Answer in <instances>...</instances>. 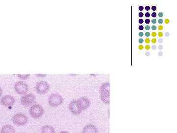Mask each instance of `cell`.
Returning <instances> with one entry per match:
<instances>
[{"mask_svg":"<svg viewBox=\"0 0 177 133\" xmlns=\"http://www.w3.org/2000/svg\"><path fill=\"white\" fill-rule=\"evenodd\" d=\"M29 114L33 118L38 119L44 115V110L41 105L39 104H35L30 108Z\"/></svg>","mask_w":177,"mask_h":133,"instance_id":"obj_1","label":"cell"},{"mask_svg":"<svg viewBox=\"0 0 177 133\" xmlns=\"http://www.w3.org/2000/svg\"><path fill=\"white\" fill-rule=\"evenodd\" d=\"M12 121L16 126H22L26 124L28 121V118L24 113H18L12 117Z\"/></svg>","mask_w":177,"mask_h":133,"instance_id":"obj_2","label":"cell"},{"mask_svg":"<svg viewBox=\"0 0 177 133\" xmlns=\"http://www.w3.org/2000/svg\"><path fill=\"white\" fill-rule=\"evenodd\" d=\"M63 101V98L59 94L53 93L48 97V102L51 107H58L62 104Z\"/></svg>","mask_w":177,"mask_h":133,"instance_id":"obj_3","label":"cell"},{"mask_svg":"<svg viewBox=\"0 0 177 133\" xmlns=\"http://www.w3.org/2000/svg\"><path fill=\"white\" fill-rule=\"evenodd\" d=\"M15 92L19 95H25L29 90V87L25 82L19 81L15 84Z\"/></svg>","mask_w":177,"mask_h":133,"instance_id":"obj_4","label":"cell"},{"mask_svg":"<svg viewBox=\"0 0 177 133\" xmlns=\"http://www.w3.org/2000/svg\"><path fill=\"white\" fill-rule=\"evenodd\" d=\"M50 85L45 81H41L36 86V90L39 95H44L49 90Z\"/></svg>","mask_w":177,"mask_h":133,"instance_id":"obj_5","label":"cell"},{"mask_svg":"<svg viewBox=\"0 0 177 133\" xmlns=\"http://www.w3.org/2000/svg\"><path fill=\"white\" fill-rule=\"evenodd\" d=\"M36 101V97L33 94H25L21 99V103L24 106H29L33 104Z\"/></svg>","mask_w":177,"mask_h":133,"instance_id":"obj_6","label":"cell"},{"mask_svg":"<svg viewBox=\"0 0 177 133\" xmlns=\"http://www.w3.org/2000/svg\"><path fill=\"white\" fill-rule=\"evenodd\" d=\"M15 99L11 95L4 96L1 99V104L5 107H11L15 104Z\"/></svg>","mask_w":177,"mask_h":133,"instance_id":"obj_7","label":"cell"},{"mask_svg":"<svg viewBox=\"0 0 177 133\" xmlns=\"http://www.w3.org/2000/svg\"><path fill=\"white\" fill-rule=\"evenodd\" d=\"M77 102L81 111L87 110L90 105V101L85 97H83L79 99L77 101Z\"/></svg>","mask_w":177,"mask_h":133,"instance_id":"obj_8","label":"cell"},{"mask_svg":"<svg viewBox=\"0 0 177 133\" xmlns=\"http://www.w3.org/2000/svg\"><path fill=\"white\" fill-rule=\"evenodd\" d=\"M69 108L70 111L74 115H78L81 113L82 111L77 104V101H71L69 105Z\"/></svg>","mask_w":177,"mask_h":133,"instance_id":"obj_9","label":"cell"},{"mask_svg":"<svg viewBox=\"0 0 177 133\" xmlns=\"http://www.w3.org/2000/svg\"><path fill=\"white\" fill-rule=\"evenodd\" d=\"M82 133H98V130L94 125L89 124L83 128Z\"/></svg>","mask_w":177,"mask_h":133,"instance_id":"obj_10","label":"cell"},{"mask_svg":"<svg viewBox=\"0 0 177 133\" xmlns=\"http://www.w3.org/2000/svg\"><path fill=\"white\" fill-rule=\"evenodd\" d=\"M1 133H15V131L12 125H5L1 127Z\"/></svg>","mask_w":177,"mask_h":133,"instance_id":"obj_11","label":"cell"},{"mask_svg":"<svg viewBox=\"0 0 177 133\" xmlns=\"http://www.w3.org/2000/svg\"><path fill=\"white\" fill-rule=\"evenodd\" d=\"M41 133H55V130L53 126L49 125H46L42 126L41 129Z\"/></svg>","mask_w":177,"mask_h":133,"instance_id":"obj_12","label":"cell"},{"mask_svg":"<svg viewBox=\"0 0 177 133\" xmlns=\"http://www.w3.org/2000/svg\"><path fill=\"white\" fill-rule=\"evenodd\" d=\"M17 76L18 77V78H20V79H26L27 78H29L30 76V75H17Z\"/></svg>","mask_w":177,"mask_h":133,"instance_id":"obj_13","label":"cell"},{"mask_svg":"<svg viewBox=\"0 0 177 133\" xmlns=\"http://www.w3.org/2000/svg\"><path fill=\"white\" fill-rule=\"evenodd\" d=\"M152 17H155L157 16V13L155 12H152Z\"/></svg>","mask_w":177,"mask_h":133,"instance_id":"obj_14","label":"cell"},{"mask_svg":"<svg viewBox=\"0 0 177 133\" xmlns=\"http://www.w3.org/2000/svg\"><path fill=\"white\" fill-rule=\"evenodd\" d=\"M158 36H159V37H160V38H161V37H162L163 36V33H162L161 32L158 33Z\"/></svg>","mask_w":177,"mask_h":133,"instance_id":"obj_15","label":"cell"},{"mask_svg":"<svg viewBox=\"0 0 177 133\" xmlns=\"http://www.w3.org/2000/svg\"><path fill=\"white\" fill-rule=\"evenodd\" d=\"M152 9L153 11H155L157 9V7H155V6H152Z\"/></svg>","mask_w":177,"mask_h":133,"instance_id":"obj_16","label":"cell"},{"mask_svg":"<svg viewBox=\"0 0 177 133\" xmlns=\"http://www.w3.org/2000/svg\"><path fill=\"white\" fill-rule=\"evenodd\" d=\"M143 42H144V40L143 39H139V43H140V44H142Z\"/></svg>","mask_w":177,"mask_h":133,"instance_id":"obj_17","label":"cell"},{"mask_svg":"<svg viewBox=\"0 0 177 133\" xmlns=\"http://www.w3.org/2000/svg\"><path fill=\"white\" fill-rule=\"evenodd\" d=\"M36 76H42V77H44V76H46V75H42V74H39V75H36Z\"/></svg>","mask_w":177,"mask_h":133,"instance_id":"obj_18","label":"cell"},{"mask_svg":"<svg viewBox=\"0 0 177 133\" xmlns=\"http://www.w3.org/2000/svg\"><path fill=\"white\" fill-rule=\"evenodd\" d=\"M157 26H155V25L152 26V30H155L157 29Z\"/></svg>","mask_w":177,"mask_h":133,"instance_id":"obj_19","label":"cell"},{"mask_svg":"<svg viewBox=\"0 0 177 133\" xmlns=\"http://www.w3.org/2000/svg\"><path fill=\"white\" fill-rule=\"evenodd\" d=\"M145 42L146 43H147V44H149L150 43V40H149V39H146L145 40Z\"/></svg>","mask_w":177,"mask_h":133,"instance_id":"obj_20","label":"cell"},{"mask_svg":"<svg viewBox=\"0 0 177 133\" xmlns=\"http://www.w3.org/2000/svg\"><path fill=\"white\" fill-rule=\"evenodd\" d=\"M138 48L140 50H142L144 48V47L142 45H140L138 47Z\"/></svg>","mask_w":177,"mask_h":133,"instance_id":"obj_21","label":"cell"},{"mask_svg":"<svg viewBox=\"0 0 177 133\" xmlns=\"http://www.w3.org/2000/svg\"><path fill=\"white\" fill-rule=\"evenodd\" d=\"M152 43H153V44H155V43L157 42V40H156V39H152Z\"/></svg>","mask_w":177,"mask_h":133,"instance_id":"obj_22","label":"cell"},{"mask_svg":"<svg viewBox=\"0 0 177 133\" xmlns=\"http://www.w3.org/2000/svg\"><path fill=\"white\" fill-rule=\"evenodd\" d=\"M163 27L162 26H161V25H160L158 27V29L159 30H162L163 29Z\"/></svg>","mask_w":177,"mask_h":133,"instance_id":"obj_23","label":"cell"},{"mask_svg":"<svg viewBox=\"0 0 177 133\" xmlns=\"http://www.w3.org/2000/svg\"><path fill=\"white\" fill-rule=\"evenodd\" d=\"M150 48H151V47H150V46H149V45H146V49L149 50V49H150Z\"/></svg>","mask_w":177,"mask_h":133,"instance_id":"obj_24","label":"cell"},{"mask_svg":"<svg viewBox=\"0 0 177 133\" xmlns=\"http://www.w3.org/2000/svg\"><path fill=\"white\" fill-rule=\"evenodd\" d=\"M143 9H144V7L143 6H140L139 7V9L140 11H142L143 10Z\"/></svg>","mask_w":177,"mask_h":133,"instance_id":"obj_25","label":"cell"},{"mask_svg":"<svg viewBox=\"0 0 177 133\" xmlns=\"http://www.w3.org/2000/svg\"><path fill=\"white\" fill-rule=\"evenodd\" d=\"M143 29H144V27L142 26V25H140V26H139V29L140 30H143Z\"/></svg>","mask_w":177,"mask_h":133,"instance_id":"obj_26","label":"cell"},{"mask_svg":"<svg viewBox=\"0 0 177 133\" xmlns=\"http://www.w3.org/2000/svg\"><path fill=\"white\" fill-rule=\"evenodd\" d=\"M158 17H162L163 16V13H162V12H160V13L158 14Z\"/></svg>","mask_w":177,"mask_h":133,"instance_id":"obj_27","label":"cell"},{"mask_svg":"<svg viewBox=\"0 0 177 133\" xmlns=\"http://www.w3.org/2000/svg\"><path fill=\"white\" fill-rule=\"evenodd\" d=\"M143 22H144V20H143L142 19H140L139 20V23L140 24L143 23Z\"/></svg>","mask_w":177,"mask_h":133,"instance_id":"obj_28","label":"cell"},{"mask_svg":"<svg viewBox=\"0 0 177 133\" xmlns=\"http://www.w3.org/2000/svg\"><path fill=\"white\" fill-rule=\"evenodd\" d=\"M152 23L153 24H155L157 23V20H156V19H152Z\"/></svg>","mask_w":177,"mask_h":133,"instance_id":"obj_29","label":"cell"},{"mask_svg":"<svg viewBox=\"0 0 177 133\" xmlns=\"http://www.w3.org/2000/svg\"><path fill=\"white\" fill-rule=\"evenodd\" d=\"M156 36H157V33H156L152 32V37H155Z\"/></svg>","mask_w":177,"mask_h":133,"instance_id":"obj_30","label":"cell"},{"mask_svg":"<svg viewBox=\"0 0 177 133\" xmlns=\"http://www.w3.org/2000/svg\"><path fill=\"white\" fill-rule=\"evenodd\" d=\"M158 22L160 24H162L163 23V20L162 19H158Z\"/></svg>","mask_w":177,"mask_h":133,"instance_id":"obj_31","label":"cell"},{"mask_svg":"<svg viewBox=\"0 0 177 133\" xmlns=\"http://www.w3.org/2000/svg\"><path fill=\"white\" fill-rule=\"evenodd\" d=\"M143 13H142V12H140L139 13V17H142L143 16Z\"/></svg>","mask_w":177,"mask_h":133,"instance_id":"obj_32","label":"cell"},{"mask_svg":"<svg viewBox=\"0 0 177 133\" xmlns=\"http://www.w3.org/2000/svg\"><path fill=\"white\" fill-rule=\"evenodd\" d=\"M145 9L147 11H149L150 9V7H149V6H146L145 7Z\"/></svg>","mask_w":177,"mask_h":133,"instance_id":"obj_33","label":"cell"},{"mask_svg":"<svg viewBox=\"0 0 177 133\" xmlns=\"http://www.w3.org/2000/svg\"><path fill=\"white\" fill-rule=\"evenodd\" d=\"M169 22H170V20H169V19H165V23L166 24L169 23Z\"/></svg>","mask_w":177,"mask_h":133,"instance_id":"obj_34","label":"cell"},{"mask_svg":"<svg viewBox=\"0 0 177 133\" xmlns=\"http://www.w3.org/2000/svg\"><path fill=\"white\" fill-rule=\"evenodd\" d=\"M145 16L146 17H149L150 16V14H149V12H146L145 14Z\"/></svg>","mask_w":177,"mask_h":133,"instance_id":"obj_35","label":"cell"},{"mask_svg":"<svg viewBox=\"0 0 177 133\" xmlns=\"http://www.w3.org/2000/svg\"><path fill=\"white\" fill-rule=\"evenodd\" d=\"M150 22V20L149 19H146L145 20V23L146 24H149Z\"/></svg>","mask_w":177,"mask_h":133,"instance_id":"obj_36","label":"cell"},{"mask_svg":"<svg viewBox=\"0 0 177 133\" xmlns=\"http://www.w3.org/2000/svg\"><path fill=\"white\" fill-rule=\"evenodd\" d=\"M139 36L140 37H143L144 36V33L143 32H140L139 33Z\"/></svg>","mask_w":177,"mask_h":133,"instance_id":"obj_37","label":"cell"},{"mask_svg":"<svg viewBox=\"0 0 177 133\" xmlns=\"http://www.w3.org/2000/svg\"><path fill=\"white\" fill-rule=\"evenodd\" d=\"M145 29L146 30H149L150 29V27H149V26L147 25V26H146L145 27Z\"/></svg>","mask_w":177,"mask_h":133,"instance_id":"obj_38","label":"cell"},{"mask_svg":"<svg viewBox=\"0 0 177 133\" xmlns=\"http://www.w3.org/2000/svg\"><path fill=\"white\" fill-rule=\"evenodd\" d=\"M145 35L146 37H149V36H150V33L149 32H146L145 33Z\"/></svg>","mask_w":177,"mask_h":133,"instance_id":"obj_39","label":"cell"},{"mask_svg":"<svg viewBox=\"0 0 177 133\" xmlns=\"http://www.w3.org/2000/svg\"><path fill=\"white\" fill-rule=\"evenodd\" d=\"M2 93H3V90H2L1 87H0V97L1 96Z\"/></svg>","mask_w":177,"mask_h":133,"instance_id":"obj_40","label":"cell"},{"mask_svg":"<svg viewBox=\"0 0 177 133\" xmlns=\"http://www.w3.org/2000/svg\"><path fill=\"white\" fill-rule=\"evenodd\" d=\"M156 48H157V47H156V45H153V46H152V49L155 50L156 49Z\"/></svg>","mask_w":177,"mask_h":133,"instance_id":"obj_41","label":"cell"},{"mask_svg":"<svg viewBox=\"0 0 177 133\" xmlns=\"http://www.w3.org/2000/svg\"><path fill=\"white\" fill-rule=\"evenodd\" d=\"M145 55L147 56H149V55H150V53H149V52H146L145 53Z\"/></svg>","mask_w":177,"mask_h":133,"instance_id":"obj_42","label":"cell"},{"mask_svg":"<svg viewBox=\"0 0 177 133\" xmlns=\"http://www.w3.org/2000/svg\"><path fill=\"white\" fill-rule=\"evenodd\" d=\"M158 48H159L160 50H161V49H162V45H160V46L158 47Z\"/></svg>","mask_w":177,"mask_h":133,"instance_id":"obj_43","label":"cell"},{"mask_svg":"<svg viewBox=\"0 0 177 133\" xmlns=\"http://www.w3.org/2000/svg\"><path fill=\"white\" fill-rule=\"evenodd\" d=\"M170 35V34H169V33H165V36H167V37H168V36H169Z\"/></svg>","mask_w":177,"mask_h":133,"instance_id":"obj_44","label":"cell"},{"mask_svg":"<svg viewBox=\"0 0 177 133\" xmlns=\"http://www.w3.org/2000/svg\"><path fill=\"white\" fill-rule=\"evenodd\" d=\"M158 42H159V43H162V40L161 39H160V40H159V41H158Z\"/></svg>","mask_w":177,"mask_h":133,"instance_id":"obj_45","label":"cell"},{"mask_svg":"<svg viewBox=\"0 0 177 133\" xmlns=\"http://www.w3.org/2000/svg\"><path fill=\"white\" fill-rule=\"evenodd\" d=\"M59 133H69L67 131H62V132H59Z\"/></svg>","mask_w":177,"mask_h":133,"instance_id":"obj_46","label":"cell"},{"mask_svg":"<svg viewBox=\"0 0 177 133\" xmlns=\"http://www.w3.org/2000/svg\"><path fill=\"white\" fill-rule=\"evenodd\" d=\"M23 133V132H21V133Z\"/></svg>","mask_w":177,"mask_h":133,"instance_id":"obj_47","label":"cell"}]
</instances>
